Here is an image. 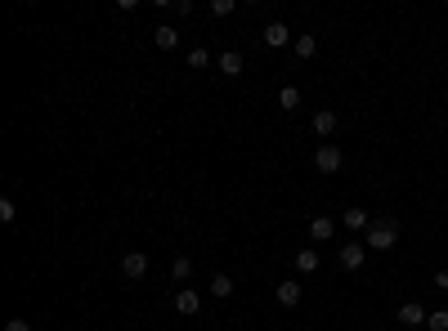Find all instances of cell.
Here are the masks:
<instances>
[{
  "instance_id": "11",
  "label": "cell",
  "mask_w": 448,
  "mask_h": 331,
  "mask_svg": "<svg viewBox=\"0 0 448 331\" xmlns=\"http://www.w3.org/2000/svg\"><path fill=\"white\" fill-rule=\"evenodd\" d=\"M215 68H220V76H242V54L238 49H224V54L215 58Z\"/></svg>"
},
{
  "instance_id": "19",
  "label": "cell",
  "mask_w": 448,
  "mask_h": 331,
  "mask_svg": "<svg viewBox=\"0 0 448 331\" xmlns=\"http://www.w3.org/2000/svg\"><path fill=\"white\" fill-rule=\"evenodd\" d=\"M296 58H314V54H319V41H314V36H296Z\"/></svg>"
},
{
  "instance_id": "15",
  "label": "cell",
  "mask_w": 448,
  "mask_h": 331,
  "mask_svg": "<svg viewBox=\"0 0 448 331\" xmlns=\"http://www.w3.org/2000/svg\"><path fill=\"white\" fill-rule=\"evenodd\" d=\"M323 255L319 251H296V273H319Z\"/></svg>"
},
{
  "instance_id": "4",
  "label": "cell",
  "mask_w": 448,
  "mask_h": 331,
  "mask_svg": "<svg viewBox=\"0 0 448 331\" xmlns=\"http://www.w3.org/2000/svg\"><path fill=\"white\" fill-rule=\"evenodd\" d=\"M426 318H430V309H426L422 300H404V305H399V322H404L408 331H417V327H426Z\"/></svg>"
},
{
  "instance_id": "2",
  "label": "cell",
  "mask_w": 448,
  "mask_h": 331,
  "mask_svg": "<svg viewBox=\"0 0 448 331\" xmlns=\"http://www.w3.org/2000/svg\"><path fill=\"white\" fill-rule=\"evenodd\" d=\"M341 166H345V157H341L337 143H319V148H314V170H319V175H337Z\"/></svg>"
},
{
  "instance_id": "1",
  "label": "cell",
  "mask_w": 448,
  "mask_h": 331,
  "mask_svg": "<svg viewBox=\"0 0 448 331\" xmlns=\"http://www.w3.org/2000/svg\"><path fill=\"white\" fill-rule=\"evenodd\" d=\"M394 242H399V220H372V228L363 233V246L368 251H394Z\"/></svg>"
},
{
  "instance_id": "12",
  "label": "cell",
  "mask_w": 448,
  "mask_h": 331,
  "mask_svg": "<svg viewBox=\"0 0 448 331\" xmlns=\"http://www.w3.org/2000/svg\"><path fill=\"white\" fill-rule=\"evenodd\" d=\"M278 305H283V309H296V305H301V282H296V277L278 282Z\"/></svg>"
},
{
  "instance_id": "18",
  "label": "cell",
  "mask_w": 448,
  "mask_h": 331,
  "mask_svg": "<svg viewBox=\"0 0 448 331\" xmlns=\"http://www.w3.org/2000/svg\"><path fill=\"white\" fill-rule=\"evenodd\" d=\"M211 63H215V58H211V49H206V45H197V49H189V68H193V72H202V68H211Z\"/></svg>"
},
{
  "instance_id": "16",
  "label": "cell",
  "mask_w": 448,
  "mask_h": 331,
  "mask_svg": "<svg viewBox=\"0 0 448 331\" xmlns=\"http://www.w3.org/2000/svg\"><path fill=\"white\" fill-rule=\"evenodd\" d=\"M171 277H175V282H189V277H193V260L189 255H175L171 260Z\"/></svg>"
},
{
  "instance_id": "22",
  "label": "cell",
  "mask_w": 448,
  "mask_h": 331,
  "mask_svg": "<svg viewBox=\"0 0 448 331\" xmlns=\"http://www.w3.org/2000/svg\"><path fill=\"white\" fill-rule=\"evenodd\" d=\"M211 14L215 19H229V14H234V0H211Z\"/></svg>"
},
{
  "instance_id": "17",
  "label": "cell",
  "mask_w": 448,
  "mask_h": 331,
  "mask_svg": "<svg viewBox=\"0 0 448 331\" xmlns=\"http://www.w3.org/2000/svg\"><path fill=\"white\" fill-rule=\"evenodd\" d=\"M278 108H283V112H296V108H301V90H296V86H283V90H278Z\"/></svg>"
},
{
  "instance_id": "5",
  "label": "cell",
  "mask_w": 448,
  "mask_h": 331,
  "mask_svg": "<svg viewBox=\"0 0 448 331\" xmlns=\"http://www.w3.org/2000/svg\"><path fill=\"white\" fill-rule=\"evenodd\" d=\"M121 273L130 277V282H139V277L148 273V251H126L121 255Z\"/></svg>"
},
{
  "instance_id": "3",
  "label": "cell",
  "mask_w": 448,
  "mask_h": 331,
  "mask_svg": "<svg viewBox=\"0 0 448 331\" xmlns=\"http://www.w3.org/2000/svg\"><path fill=\"white\" fill-rule=\"evenodd\" d=\"M363 260H368V246H363V242H345L341 251H337V264H341L345 273H359Z\"/></svg>"
},
{
  "instance_id": "23",
  "label": "cell",
  "mask_w": 448,
  "mask_h": 331,
  "mask_svg": "<svg viewBox=\"0 0 448 331\" xmlns=\"http://www.w3.org/2000/svg\"><path fill=\"white\" fill-rule=\"evenodd\" d=\"M5 331H31V322H27V318H9Z\"/></svg>"
},
{
  "instance_id": "20",
  "label": "cell",
  "mask_w": 448,
  "mask_h": 331,
  "mask_svg": "<svg viewBox=\"0 0 448 331\" xmlns=\"http://www.w3.org/2000/svg\"><path fill=\"white\" fill-rule=\"evenodd\" d=\"M426 331H448V309H430V318H426Z\"/></svg>"
},
{
  "instance_id": "7",
  "label": "cell",
  "mask_w": 448,
  "mask_h": 331,
  "mask_svg": "<svg viewBox=\"0 0 448 331\" xmlns=\"http://www.w3.org/2000/svg\"><path fill=\"white\" fill-rule=\"evenodd\" d=\"M260 41L269 45V49H287V45H296V41H292V31H287V23H269V27L260 31Z\"/></svg>"
},
{
  "instance_id": "9",
  "label": "cell",
  "mask_w": 448,
  "mask_h": 331,
  "mask_svg": "<svg viewBox=\"0 0 448 331\" xmlns=\"http://www.w3.org/2000/svg\"><path fill=\"white\" fill-rule=\"evenodd\" d=\"M309 238H314V246L332 242V238H337V220H327V215H314V220H309Z\"/></svg>"
},
{
  "instance_id": "8",
  "label": "cell",
  "mask_w": 448,
  "mask_h": 331,
  "mask_svg": "<svg viewBox=\"0 0 448 331\" xmlns=\"http://www.w3.org/2000/svg\"><path fill=\"white\" fill-rule=\"evenodd\" d=\"M372 220H377V215H368L363 206H350V210L341 215V224L350 228V233H368V228H372Z\"/></svg>"
},
{
  "instance_id": "21",
  "label": "cell",
  "mask_w": 448,
  "mask_h": 331,
  "mask_svg": "<svg viewBox=\"0 0 448 331\" xmlns=\"http://www.w3.org/2000/svg\"><path fill=\"white\" fill-rule=\"evenodd\" d=\"M14 220H19V210H14V202H9V197H0V224H14Z\"/></svg>"
},
{
  "instance_id": "6",
  "label": "cell",
  "mask_w": 448,
  "mask_h": 331,
  "mask_svg": "<svg viewBox=\"0 0 448 331\" xmlns=\"http://www.w3.org/2000/svg\"><path fill=\"white\" fill-rule=\"evenodd\" d=\"M337 126H341V117H337V112H332V108H319V112H314V135H319V139H332V135H337Z\"/></svg>"
},
{
  "instance_id": "14",
  "label": "cell",
  "mask_w": 448,
  "mask_h": 331,
  "mask_svg": "<svg viewBox=\"0 0 448 331\" xmlns=\"http://www.w3.org/2000/svg\"><path fill=\"white\" fill-rule=\"evenodd\" d=\"M153 45H157V49H175V45H179V31H175L171 23H161V27L153 31Z\"/></svg>"
},
{
  "instance_id": "13",
  "label": "cell",
  "mask_w": 448,
  "mask_h": 331,
  "mask_svg": "<svg viewBox=\"0 0 448 331\" xmlns=\"http://www.w3.org/2000/svg\"><path fill=\"white\" fill-rule=\"evenodd\" d=\"M215 300H229V295H234V277L229 273H211V287H206Z\"/></svg>"
},
{
  "instance_id": "10",
  "label": "cell",
  "mask_w": 448,
  "mask_h": 331,
  "mask_svg": "<svg viewBox=\"0 0 448 331\" xmlns=\"http://www.w3.org/2000/svg\"><path fill=\"white\" fill-rule=\"evenodd\" d=\"M197 309H202V295H197L193 287H184V291L175 295V313H184V318H193Z\"/></svg>"
},
{
  "instance_id": "24",
  "label": "cell",
  "mask_w": 448,
  "mask_h": 331,
  "mask_svg": "<svg viewBox=\"0 0 448 331\" xmlns=\"http://www.w3.org/2000/svg\"><path fill=\"white\" fill-rule=\"evenodd\" d=\"M435 287H439V291L448 295V269H439V273H435Z\"/></svg>"
}]
</instances>
